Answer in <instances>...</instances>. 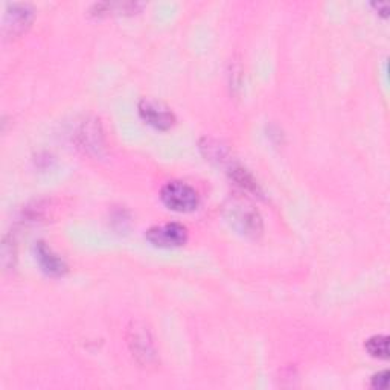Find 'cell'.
<instances>
[{"label":"cell","mask_w":390,"mask_h":390,"mask_svg":"<svg viewBox=\"0 0 390 390\" xmlns=\"http://www.w3.org/2000/svg\"><path fill=\"white\" fill-rule=\"evenodd\" d=\"M226 218L239 234L256 238L263 234V220L258 210L243 200H234L226 206Z\"/></svg>","instance_id":"1"},{"label":"cell","mask_w":390,"mask_h":390,"mask_svg":"<svg viewBox=\"0 0 390 390\" xmlns=\"http://www.w3.org/2000/svg\"><path fill=\"white\" fill-rule=\"evenodd\" d=\"M161 200L168 209L187 213L199 208L200 195L188 183L168 182L161 189Z\"/></svg>","instance_id":"2"},{"label":"cell","mask_w":390,"mask_h":390,"mask_svg":"<svg viewBox=\"0 0 390 390\" xmlns=\"http://www.w3.org/2000/svg\"><path fill=\"white\" fill-rule=\"evenodd\" d=\"M145 238L156 247H180L188 241V229L180 222H168V225L148 229Z\"/></svg>","instance_id":"3"},{"label":"cell","mask_w":390,"mask_h":390,"mask_svg":"<svg viewBox=\"0 0 390 390\" xmlns=\"http://www.w3.org/2000/svg\"><path fill=\"white\" fill-rule=\"evenodd\" d=\"M34 20V9L27 4H13L6 8L4 20V34L6 39H17Z\"/></svg>","instance_id":"4"},{"label":"cell","mask_w":390,"mask_h":390,"mask_svg":"<svg viewBox=\"0 0 390 390\" xmlns=\"http://www.w3.org/2000/svg\"><path fill=\"white\" fill-rule=\"evenodd\" d=\"M139 115L145 120L148 125H151L157 130H170L174 122L175 116L172 111L166 107L162 102H157L154 99H142L139 102Z\"/></svg>","instance_id":"5"},{"label":"cell","mask_w":390,"mask_h":390,"mask_svg":"<svg viewBox=\"0 0 390 390\" xmlns=\"http://www.w3.org/2000/svg\"><path fill=\"white\" fill-rule=\"evenodd\" d=\"M35 255H37V261H39L42 270L49 275V276H63L68 272V265L63 259L52 252V249L40 241L35 246Z\"/></svg>","instance_id":"6"},{"label":"cell","mask_w":390,"mask_h":390,"mask_svg":"<svg viewBox=\"0 0 390 390\" xmlns=\"http://www.w3.org/2000/svg\"><path fill=\"white\" fill-rule=\"evenodd\" d=\"M130 348L134 352L136 357H142L148 361V358L153 357V341L150 337V332L145 328L134 325L133 329H130Z\"/></svg>","instance_id":"7"},{"label":"cell","mask_w":390,"mask_h":390,"mask_svg":"<svg viewBox=\"0 0 390 390\" xmlns=\"http://www.w3.org/2000/svg\"><path fill=\"white\" fill-rule=\"evenodd\" d=\"M142 8V4L136 2H106V4H96L92 6L90 14L96 17L102 15H120V14H136L137 9Z\"/></svg>","instance_id":"8"},{"label":"cell","mask_w":390,"mask_h":390,"mask_svg":"<svg viewBox=\"0 0 390 390\" xmlns=\"http://www.w3.org/2000/svg\"><path fill=\"white\" fill-rule=\"evenodd\" d=\"M230 177L234 179L238 187H241L243 189L255 194L259 192L256 180L252 177V174H250L246 168H243V166H234V168L230 170Z\"/></svg>","instance_id":"9"},{"label":"cell","mask_w":390,"mask_h":390,"mask_svg":"<svg viewBox=\"0 0 390 390\" xmlns=\"http://www.w3.org/2000/svg\"><path fill=\"white\" fill-rule=\"evenodd\" d=\"M365 348L370 356L375 358L386 360L389 358V337L387 336H374L366 340Z\"/></svg>","instance_id":"10"},{"label":"cell","mask_w":390,"mask_h":390,"mask_svg":"<svg viewBox=\"0 0 390 390\" xmlns=\"http://www.w3.org/2000/svg\"><path fill=\"white\" fill-rule=\"evenodd\" d=\"M2 265L5 267V270H9L15 265V246L9 237H5L2 244Z\"/></svg>","instance_id":"11"},{"label":"cell","mask_w":390,"mask_h":390,"mask_svg":"<svg viewBox=\"0 0 390 390\" xmlns=\"http://www.w3.org/2000/svg\"><path fill=\"white\" fill-rule=\"evenodd\" d=\"M387 383H389V372L387 370H383V372H378L377 375L372 377V387L374 389H386L387 387Z\"/></svg>","instance_id":"12"},{"label":"cell","mask_w":390,"mask_h":390,"mask_svg":"<svg viewBox=\"0 0 390 390\" xmlns=\"http://www.w3.org/2000/svg\"><path fill=\"white\" fill-rule=\"evenodd\" d=\"M372 6L377 9V11H382V14L386 17L387 15V11H389V4H386V2H374L372 4Z\"/></svg>","instance_id":"13"}]
</instances>
